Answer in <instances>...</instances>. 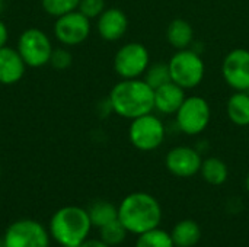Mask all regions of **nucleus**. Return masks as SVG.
Returning <instances> with one entry per match:
<instances>
[{"instance_id":"nucleus-1","label":"nucleus","mask_w":249,"mask_h":247,"mask_svg":"<svg viewBox=\"0 0 249 247\" xmlns=\"http://www.w3.org/2000/svg\"><path fill=\"white\" fill-rule=\"evenodd\" d=\"M109 109L118 116L134 119L155 111V90L140 79H121L109 92Z\"/></svg>"},{"instance_id":"nucleus-2","label":"nucleus","mask_w":249,"mask_h":247,"mask_svg":"<svg viewBox=\"0 0 249 247\" xmlns=\"http://www.w3.org/2000/svg\"><path fill=\"white\" fill-rule=\"evenodd\" d=\"M118 220L128 233L140 236L160 226L162 207L152 194L133 192L118 205Z\"/></svg>"},{"instance_id":"nucleus-3","label":"nucleus","mask_w":249,"mask_h":247,"mask_svg":"<svg viewBox=\"0 0 249 247\" xmlns=\"http://www.w3.org/2000/svg\"><path fill=\"white\" fill-rule=\"evenodd\" d=\"M92 223L88 210L67 205L57 210L50 220V236L64 246H80L92 230Z\"/></svg>"},{"instance_id":"nucleus-4","label":"nucleus","mask_w":249,"mask_h":247,"mask_svg":"<svg viewBox=\"0 0 249 247\" xmlns=\"http://www.w3.org/2000/svg\"><path fill=\"white\" fill-rule=\"evenodd\" d=\"M171 82L182 87L184 90L196 89L203 83L206 74V66L201 55L193 49H179L168 61Z\"/></svg>"},{"instance_id":"nucleus-5","label":"nucleus","mask_w":249,"mask_h":247,"mask_svg":"<svg viewBox=\"0 0 249 247\" xmlns=\"http://www.w3.org/2000/svg\"><path fill=\"white\" fill-rule=\"evenodd\" d=\"M165 138L166 127L153 112L131 119L128 127V140L139 151H153L163 144Z\"/></svg>"},{"instance_id":"nucleus-6","label":"nucleus","mask_w":249,"mask_h":247,"mask_svg":"<svg viewBox=\"0 0 249 247\" xmlns=\"http://www.w3.org/2000/svg\"><path fill=\"white\" fill-rule=\"evenodd\" d=\"M212 119L210 103L197 95L187 96L175 114L178 130L185 135H200L206 131Z\"/></svg>"},{"instance_id":"nucleus-7","label":"nucleus","mask_w":249,"mask_h":247,"mask_svg":"<svg viewBox=\"0 0 249 247\" xmlns=\"http://www.w3.org/2000/svg\"><path fill=\"white\" fill-rule=\"evenodd\" d=\"M16 49L28 67L38 68L50 64V57L54 47L50 36L44 31L38 28H29L20 33Z\"/></svg>"},{"instance_id":"nucleus-8","label":"nucleus","mask_w":249,"mask_h":247,"mask_svg":"<svg viewBox=\"0 0 249 247\" xmlns=\"http://www.w3.org/2000/svg\"><path fill=\"white\" fill-rule=\"evenodd\" d=\"M1 245L3 247H50V233L35 220H18L7 227Z\"/></svg>"},{"instance_id":"nucleus-9","label":"nucleus","mask_w":249,"mask_h":247,"mask_svg":"<svg viewBox=\"0 0 249 247\" xmlns=\"http://www.w3.org/2000/svg\"><path fill=\"white\" fill-rule=\"evenodd\" d=\"M149 66V49L140 42H127L114 55V70L121 79H140Z\"/></svg>"},{"instance_id":"nucleus-10","label":"nucleus","mask_w":249,"mask_h":247,"mask_svg":"<svg viewBox=\"0 0 249 247\" xmlns=\"http://www.w3.org/2000/svg\"><path fill=\"white\" fill-rule=\"evenodd\" d=\"M90 29V19L79 10H73L55 19L54 36L64 47H74L89 38Z\"/></svg>"},{"instance_id":"nucleus-11","label":"nucleus","mask_w":249,"mask_h":247,"mask_svg":"<svg viewBox=\"0 0 249 247\" xmlns=\"http://www.w3.org/2000/svg\"><path fill=\"white\" fill-rule=\"evenodd\" d=\"M222 77L235 92H249V49L233 48L225 55Z\"/></svg>"},{"instance_id":"nucleus-12","label":"nucleus","mask_w":249,"mask_h":247,"mask_svg":"<svg viewBox=\"0 0 249 247\" xmlns=\"http://www.w3.org/2000/svg\"><path fill=\"white\" fill-rule=\"evenodd\" d=\"M203 163L201 153L196 147L178 146L168 151L165 166L168 172L177 178H193L200 173Z\"/></svg>"},{"instance_id":"nucleus-13","label":"nucleus","mask_w":249,"mask_h":247,"mask_svg":"<svg viewBox=\"0 0 249 247\" xmlns=\"http://www.w3.org/2000/svg\"><path fill=\"white\" fill-rule=\"evenodd\" d=\"M96 29L102 39H105L108 42L118 41L125 35V32L128 29V17L118 7L105 9L98 16Z\"/></svg>"},{"instance_id":"nucleus-14","label":"nucleus","mask_w":249,"mask_h":247,"mask_svg":"<svg viewBox=\"0 0 249 247\" xmlns=\"http://www.w3.org/2000/svg\"><path fill=\"white\" fill-rule=\"evenodd\" d=\"M26 64L16 48L4 45L0 48V83L15 84L25 74Z\"/></svg>"},{"instance_id":"nucleus-15","label":"nucleus","mask_w":249,"mask_h":247,"mask_svg":"<svg viewBox=\"0 0 249 247\" xmlns=\"http://www.w3.org/2000/svg\"><path fill=\"white\" fill-rule=\"evenodd\" d=\"M185 98V90L174 82H169L155 89V111L162 115H175Z\"/></svg>"},{"instance_id":"nucleus-16","label":"nucleus","mask_w":249,"mask_h":247,"mask_svg":"<svg viewBox=\"0 0 249 247\" xmlns=\"http://www.w3.org/2000/svg\"><path fill=\"white\" fill-rule=\"evenodd\" d=\"M166 41L175 51L190 48L194 42V29L191 23L182 17L171 20L166 28Z\"/></svg>"},{"instance_id":"nucleus-17","label":"nucleus","mask_w":249,"mask_h":247,"mask_svg":"<svg viewBox=\"0 0 249 247\" xmlns=\"http://www.w3.org/2000/svg\"><path fill=\"white\" fill-rule=\"evenodd\" d=\"M229 121L236 127H249V92H235L226 103Z\"/></svg>"},{"instance_id":"nucleus-18","label":"nucleus","mask_w":249,"mask_h":247,"mask_svg":"<svg viewBox=\"0 0 249 247\" xmlns=\"http://www.w3.org/2000/svg\"><path fill=\"white\" fill-rule=\"evenodd\" d=\"M175 247H194L201 239V229L194 220H182L171 231Z\"/></svg>"},{"instance_id":"nucleus-19","label":"nucleus","mask_w":249,"mask_h":247,"mask_svg":"<svg viewBox=\"0 0 249 247\" xmlns=\"http://www.w3.org/2000/svg\"><path fill=\"white\" fill-rule=\"evenodd\" d=\"M200 175L203 176V179L212 185V186H220L223 185L228 178H229V169L228 165L219 159V157H207L203 160L201 163V169H200Z\"/></svg>"},{"instance_id":"nucleus-20","label":"nucleus","mask_w":249,"mask_h":247,"mask_svg":"<svg viewBox=\"0 0 249 247\" xmlns=\"http://www.w3.org/2000/svg\"><path fill=\"white\" fill-rule=\"evenodd\" d=\"M88 214L93 227H104L118 220V207L108 201H96L88 208Z\"/></svg>"},{"instance_id":"nucleus-21","label":"nucleus","mask_w":249,"mask_h":247,"mask_svg":"<svg viewBox=\"0 0 249 247\" xmlns=\"http://www.w3.org/2000/svg\"><path fill=\"white\" fill-rule=\"evenodd\" d=\"M136 247H175V245L171 233L158 227L137 236Z\"/></svg>"},{"instance_id":"nucleus-22","label":"nucleus","mask_w":249,"mask_h":247,"mask_svg":"<svg viewBox=\"0 0 249 247\" xmlns=\"http://www.w3.org/2000/svg\"><path fill=\"white\" fill-rule=\"evenodd\" d=\"M143 80L155 90L166 83L171 82V73H169V67L168 63H155L150 64L146 70V73L143 74Z\"/></svg>"},{"instance_id":"nucleus-23","label":"nucleus","mask_w":249,"mask_h":247,"mask_svg":"<svg viewBox=\"0 0 249 247\" xmlns=\"http://www.w3.org/2000/svg\"><path fill=\"white\" fill-rule=\"evenodd\" d=\"M127 234H128V231L121 224L120 220H115V221L99 229V239L111 247L121 245L125 240Z\"/></svg>"},{"instance_id":"nucleus-24","label":"nucleus","mask_w":249,"mask_h":247,"mask_svg":"<svg viewBox=\"0 0 249 247\" xmlns=\"http://www.w3.org/2000/svg\"><path fill=\"white\" fill-rule=\"evenodd\" d=\"M44 10L54 17L77 10L80 0H41Z\"/></svg>"},{"instance_id":"nucleus-25","label":"nucleus","mask_w":249,"mask_h":247,"mask_svg":"<svg viewBox=\"0 0 249 247\" xmlns=\"http://www.w3.org/2000/svg\"><path fill=\"white\" fill-rule=\"evenodd\" d=\"M105 9V0H80L77 7V10L89 19H98Z\"/></svg>"},{"instance_id":"nucleus-26","label":"nucleus","mask_w":249,"mask_h":247,"mask_svg":"<svg viewBox=\"0 0 249 247\" xmlns=\"http://www.w3.org/2000/svg\"><path fill=\"white\" fill-rule=\"evenodd\" d=\"M50 64L57 70H66L71 64V54L66 48H54L50 57Z\"/></svg>"},{"instance_id":"nucleus-27","label":"nucleus","mask_w":249,"mask_h":247,"mask_svg":"<svg viewBox=\"0 0 249 247\" xmlns=\"http://www.w3.org/2000/svg\"><path fill=\"white\" fill-rule=\"evenodd\" d=\"M80 247H111L109 245H107L105 242H102L101 239H86Z\"/></svg>"},{"instance_id":"nucleus-28","label":"nucleus","mask_w":249,"mask_h":247,"mask_svg":"<svg viewBox=\"0 0 249 247\" xmlns=\"http://www.w3.org/2000/svg\"><path fill=\"white\" fill-rule=\"evenodd\" d=\"M7 38H9V31H7V26L4 25V22L0 19V48L6 45L7 42Z\"/></svg>"},{"instance_id":"nucleus-29","label":"nucleus","mask_w":249,"mask_h":247,"mask_svg":"<svg viewBox=\"0 0 249 247\" xmlns=\"http://www.w3.org/2000/svg\"><path fill=\"white\" fill-rule=\"evenodd\" d=\"M245 188H247V191L249 192V173L248 176H247V179H245Z\"/></svg>"},{"instance_id":"nucleus-30","label":"nucleus","mask_w":249,"mask_h":247,"mask_svg":"<svg viewBox=\"0 0 249 247\" xmlns=\"http://www.w3.org/2000/svg\"><path fill=\"white\" fill-rule=\"evenodd\" d=\"M3 9H4V0H0V13H1Z\"/></svg>"},{"instance_id":"nucleus-31","label":"nucleus","mask_w":249,"mask_h":247,"mask_svg":"<svg viewBox=\"0 0 249 247\" xmlns=\"http://www.w3.org/2000/svg\"><path fill=\"white\" fill-rule=\"evenodd\" d=\"M64 247H80V246H64Z\"/></svg>"},{"instance_id":"nucleus-32","label":"nucleus","mask_w":249,"mask_h":247,"mask_svg":"<svg viewBox=\"0 0 249 247\" xmlns=\"http://www.w3.org/2000/svg\"><path fill=\"white\" fill-rule=\"evenodd\" d=\"M0 178H1V169H0Z\"/></svg>"},{"instance_id":"nucleus-33","label":"nucleus","mask_w":249,"mask_h":247,"mask_svg":"<svg viewBox=\"0 0 249 247\" xmlns=\"http://www.w3.org/2000/svg\"><path fill=\"white\" fill-rule=\"evenodd\" d=\"M0 247H3V245H0Z\"/></svg>"}]
</instances>
